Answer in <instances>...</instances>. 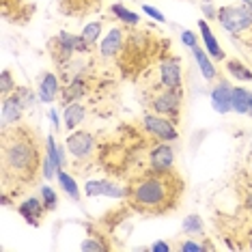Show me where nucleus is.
Returning <instances> with one entry per match:
<instances>
[{"label": "nucleus", "mask_w": 252, "mask_h": 252, "mask_svg": "<svg viewBox=\"0 0 252 252\" xmlns=\"http://www.w3.org/2000/svg\"><path fill=\"white\" fill-rule=\"evenodd\" d=\"M149 166L156 173H170L175 168V149L170 142H159L149 151Z\"/></svg>", "instance_id": "6e6552de"}, {"label": "nucleus", "mask_w": 252, "mask_h": 252, "mask_svg": "<svg viewBox=\"0 0 252 252\" xmlns=\"http://www.w3.org/2000/svg\"><path fill=\"white\" fill-rule=\"evenodd\" d=\"M142 127L149 136H153L159 142H175L179 138V129H177V123L170 121V119L162 117L158 112H149L142 117Z\"/></svg>", "instance_id": "39448f33"}, {"label": "nucleus", "mask_w": 252, "mask_h": 252, "mask_svg": "<svg viewBox=\"0 0 252 252\" xmlns=\"http://www.w3.org/2000/svg\"><path fill=\"white\" fill-rule=\"evenodd\" d=\"M248 117L252 119V99H250V108H248Z\"/></svg>", "instance_id": "e433bc0d"}, {"label": "nucleus", "mask_w": 252, "mask_h": 252, "mask_svg": "<svg viewBox=\"0 0 252 252\" xmlns=\"http://www.w3.org/2000/svg\"><path fill=\"white\" fill-rule=\"evenodd\" d=\"M192 52H194V61H196V65H198L200 76L207 80V82H211V80H216V78H218L216 61L207 54V50L200 48V45H196V48H192Z\"/></svg>", "instance_id": "6ab92c4d"}, {"label": "nucleus", "mask_w": 252, "mask_h": 252, "mask_svg": "<svg viewBox=\"0 0 252 252\" xmlns=\"http://www.w3.org/2000/svg\"><path fill=\"white\" fill-rule=\"evenodd\" d=\"M250 99H252V91L244 89V87H233V95H231L233 112H237V114H248Z\"/></svg>", "instance_id": "412c9836"}, {"label": "nucleus", "mask_w": 252, "mask_h": 252, "mask_svg": "<svg viewBox=\"0 0 252 252\" xmlns=\"http://www.w3.org/2000/svg\"><path fill=\"white\" fill-rule=\"evenodd\" d=\"M87 106L80 104V101H71V104H67L63 108V127L67 131H73L80 127V123H84V119H87Z\"/></svg>", "instance_id": "f3484780"}, {"label": "nucleus", "mask_w": 252, "mask_h": 252, "mask_svg": "<svg viewBox=\"0 0 252 252\" xmlns=\"http://www.w3.org/2000/svg\"><path fill=\"white\" fill-rule=\"evenodd\" d=\"M80 248H82V250H95V252H99V250H108V246L101 244V242H95L93 237H89V239H84V242L80 244Z\"/></svg>", "instance_id": "7c9ffc66"}, {"label": "nucleus", "mask_w": 252, "mask_h": 252, "mask_svg": "<svg viewBox=\"0 0 252 252\" xmlns=\"http://www.w3.org/2000/svg\"><path fill=\"white\" fill-rule=\"evenodd\" d=\"M84 194L91 198L95 196H108V198H127L129 194V186L123 188L114 181H108V179H91L84 183Z\"/></svg>", "instance_id": "1a4fd4ad"}, {"label": "nucleus", "mask_w": 252, "mask_h": 252, "mask_svg": "<svg viewBox=\"0 0 252 252\" xmlns=\"http://www.w3.org/2000/svg\"><path fill=\"white\" fill-rule=\"evenodd\" d=\"M203 13H205V18H207V20H218V9L211 2L203 4Z\"/></svg>", "instance_id": "473e14b6"}, {"label": "nucleus", "mask_w": 252, "mask_h": 252, "mask_svg": "<svg viewBox=\"0 0 252 252\" xmlns=\"http://www.w3.org/2000/svg\"><path fill=\"white\" fill-rule=\"evenodd\" d=\"M48 119L52 121V125H54V129H59L61 127V121H59V114H56V110L54 108H50V112H48Z\"/></svg>", "instance_id": "f704fd0d"}, {"label": "nucleus", "mask_w": 252, "mask_h": 252, "mask_svg": "<svg viewBox=\"0 0 252 252\" xmlns=\"http://www.w3.org/2000/svg\"><path fill=\"white\" fill-rule=\"evenodd\" d=\"M108 11H110L112 18H117L123 26H138V24H140V15L136 13V11L127 9V7H125V4H121V2L110 4V9H108Z\"/></svg>", "instance_id": "aec40b11"}, {"label": "nucleus", "mask_w": 252, "mask_h": 252, "mask_svg": "<svg viewBox=\"0 0 252 252\" xmlns=\"http://www.w3.org/2000/svg\"><path fill=\"white\" fill-rule=\"evenodd\" d=\"M37 95H39V101H43V104L56 101V97L61 95V78L52 71H43L41 76H39Z\"/></svg>", "instance_id": "f8f14e48"}, {"label": "nucleus", "mask_w": 252, "mask_h": 252, "mask_svg": "<svg viewBox=\"0 0 252 252\" xmlns=\"http://www.w3.org/2000/svg\"><path fill=\"white\" fill-rule=\"evenodd\" d=\"M142 13H147L149 18H151V20H156V22H159V24H164V22H166V15H164L159 9L151 7V4H142Z\"/></svg>", "instance_id": "c85d7f7f"}, {"label": "nucleus", "mask_w": 252, "mask_h": 252, "mask_svg": "<svg viewBox=\"0 0 252 252\" xmlns=\"http://www.w3.org/2000/svg\"><path fill=\"white\" fill-rule=\"evenodd\" d=\"M89 93V80L87 76H76L71 78L69 82H65V89L61 91V101H63V108L71 101H78V99H84V95Z\"/></svg>", "instance_id": "2eb2a0df"}, {"label": "nucleus", "mask_w": 252, "mask_h": 252, "mask_svg": "<svg viewBox=\"0 0 252 252\" xmlns=\"http://www.w3.org/2000/svg\"><path fill=\"white\" fill-rule=\"evenodd\" d=\"M183 196V181L175 170L156 173L149 170L129 186L127 203L129 207L145 216H162L173 211Z\"/></svg>", "instance_id": "f03ea898"}, {"label": "nucleus", "mask_w": 252, "mask_h": 252, "mask_svg": "<svg viewBox=\"0 0 252 252\" xmlns=\"http://www.w3.org/2000/svg\"><path fill=\"white\" fill-rule=\"evenodd\" d=\"M198 31H200V39H203V43H205V50H207V54L211 56V59H214L216 63L226 61V54H224V50L220 48V41L216 39L214 31H211L205 20H198Z\"/></svg>", "instance_id": "dca6fc26"}, {"label": "nucleus", "mask_w": 252, "mask_h": 252, "mask_svg": "<svg viewBox=\"0 0 252 252\" xmlns=\"http://www.w3.org/2000/svg\"><path fill=\"white\" fill-rule=\"evenodd\" d=\"M104 0H59V9L63 15L80 18V15H91L101 7Z\"/></svg>", "instance_id": "ddd939ff"}, {"label": "nucleus", "mask_w": 252, "mask_h": 252, "mask_svg": "<svg viewBox=\"0 0 252 252\" xmlns=\"http://www.w3.org/2000/svg\"><path fill=\"white\" fill-rule=\"evenodd\" d=\"M59 186H61V190L67 194V198H71L73 203H80V188H78V183H76V179L67 173L65 168H61L59 170Z\"/></svg>", "instance_id": "4be33fe9"}, {"label": "nucleus", "mask_w": 252, "mask_h": 252, "mask_svg": "<svg viewBox=\"0 0 252 252\" xmlns=\"http://www.w3.org/2000/svg\"><path fill=\"white\" fill-rule=\"evenodd\" d=\"M41 145L35 131L26 125H13V129L2 127L0 140V166H2V186L4 192L13 190L18 196L20 190L37 179L41 170Z\"/></svg>", "instance_id": "f257e3e1"}, {"label": "nucleus", "mask_w": 252, "mask_h": 252, "mask_svg": "<svg viewBox=\"0 0 252 252\" xmlns=\"http://www.w3.org/2000/svg\"><path fill=\"white\" fill-rule=\"evenodd\" d=\"M125 41H127L125 26H112L110 31H108V35L101 39L97 52H99V56H101V59H106V61L119 59V54H121L123 48H125Z\"/></svg>", "instance_id": "0eeeda50"}, {"label": "nucleus", "mask_w": 252, "mask_h": 252, "mask_svg": "<svg viewBox=\"0 0 252 252\" xmlns=\"http://www.w3.org/2000/svg\"><path fill=\"white\" fill-rule=\"evenodd\" d=\"M39 196H41L43 205L48 211H54L56 207H59V194H56V190L52 186H41V190H39Z\"/></svg>", "instance_id": "bb28decb"}, {"label": "nucleus", "mask_w": 252, "mask_h": 252, "mask_svg": "<svg viewBox=\"0 0 252 252\" xmlns=\"http://www.w3.org/2000/svg\"><path fill=\"white\" fill-rule=\"evenodd\" d=\"M65 147L76 162H89L95 153V136L84 129H73L65 138Z\"/></svg>", "instance_id": "423d86ee"}, {"label": "nucleus", "mask_w": 252, "mask_h": 252, "mask_svg": "<svg viewBox=\"0 0 252 252\" xmlns=\"http://www.w3.org/2000/svg\"><path fill=\"white\" fill-rule=\"evenodd\" d=\"M205 248H209V246L198 244V242H192V239H186V242L179 244V250L181 252H198V250H205Z\"/></svg>", "instance_id": "c756f323"}, {"label": "nucleus", "mask_w": 252, "mask_h": 252, "mask_svg": "<svg viewBox=\"0 0 252 252\" xmlns=\"http://www.w3.org/2000/svg\"><path fill=\"white\" fill-rule=\"evenodd\" d=\"M181 228H183V233H188V235H200L203 233V228H205L203 218H200L198 214H190L186 220H183Z\"/></svg>", "instance_id": "a878e982"}, {"label": "nucleus", "mask_w": 252, "mask_h": 252, "mask_svg": "<svg viewBox=\"0 0 252 252\" xmlns=\"http://www.w3.org/2000/svg\"><path fill=\"white\" fill-rule=\"evenodd\" d=\"M231 95H233V84H228L226 80H220V82L211 89V106H214V110L218 114L233 112Z\"/></svg>", "instance_id": "4468645a"}, {"label": "nucleus", "mask_w": 252, "mask_h": 252, "mask_svg": "<svg viewBox=\"0 0 252 252\" xmlns=\"http://www.w3.org/2000/svg\"><path fill=\"white\" fill-rule=\"evenodd\" d=\"M224 67H226L228 76L235 78L237 82H252V71L244 65L242 61H237V59H226V65H224Z\"/></svg>", "instance_id": "5701e85b"}, {"label": "nucleus", "mask_w": 252, "mask_h": 252, "mask_svg": "<svg viewBox=\"0 0 252 252\" xmlns=\"http://www.w3.org/2000/svg\"><path fill=\"white\" fill-rule=\"evenodd\" d=\"M218 22L231 35L252 31V9L246 4H226L218 9Z\"/></svg>", "instance_id": "7ed1b4c3"}, {"label": "nucleus", "mask_w": 252, "mask_h": 252, "mask_svg": "<svg viewBox=\"0 0 252 252\" xmlns=\"http://www.w3.org/2000/svg\"><path fill=\"white\" fill-rule=\"evenodd\" d=\"M149 250H151V252H170V244H166V242H156Z\"/></svg>", "instance_id": "72a5a7b5"}, {"label": "nucleus", "mask_w": 252, "mask_h": 252, "mask_svg": "<svg viewBox=\"0 0 252 252\" xmlns=\"http://www.w3.org/2000/svg\"><path fill=\"white\" fill-rule=\"evenodd\" d=\"M159 87L181 89V63L177 59L159 61Z\"/></svg>", "instance_id": "9b49d317"}, {"label": "nucleus", "mask_w": 252, "mask_h": 252, "mask_svg": "<svg viewBox=\"0 0 252 252\" xmlns=\"http://www.w3.org/2000/svg\"><path fill=\"white\" fill-rule=\"evenodd\" d=\"M15 89H18V84H15L13 73H11L9 69H2V73H0V95L7 97V95L13 93Z\"/></svg>", "instance_id": "cd10ccee"}, {"label": "nucleus", "mask_w": 252, "mask_h": 252, "mask_svg": "<svg viewBox=\"0 0 252 252\" xmlns=\"http://www.w3.org/2000/svg\"><path fill=\"white\" fill-rule=\"evenodd\" d=\"M13 95L18 97V101L22 106H24V110H32V108H35V104H37V97L39 95H35L32 93V89H28V87H18L13 91Z\"/></svg>", "instance_id": "b1692460"}, {"label": "nucleus", "mask_w": 252, "mask_h": 252, "mask_svg": "<svg viewBox=\"0 0 252 252\" xmlns=\"http://www.w3.org/2000/svg\"><path fill=\"white\" fill-rule=\"evenodd\" d=\"M181 41L186 43L190 50H192V48H196V45H198V41H196V35H194L192 31H181Z\"/></svg>", "instance_id": "2f4dec72"}, {"label": "nucleus", "mask_w": 252, "mask_h": 252, "mask_svg": "<svg viewBox=\"0 0 252 252\" xmlns=\"http://www.w3.org/2000/svg\"><path fill=\"white\" fill-rule=\"evenodd\" d=\"M24 106L18 101V97L13 93L2 97V127H9V125H18L22 121V114H24Z\"/></svg>", "instance_id": "a211bd4d"}, {"label": "nucleus", "mask_w": 252, "mask_h": 252, "mask_svg": "<svg viewBox=\"0 0 252 252\" xmlns=\"http://www.w3.org/2000/svg\"><path fill=\"white\" fill-rule=\"evenodd\" d=\"M18 214L26 220V224L39 226L43 220V216L48 214V209H45L41 196H28L18 205Z\"/></svg>", "instance_id": "9d476101"}, {"label": "nucleus", "mask_w": 252, "mask_h": 252, "mask_svg": "<svg viewBox=\"0 0 252 252\" xmlns=\"http://www.w3.org/2000/svg\"><path fill=\"white\" fill-rule=\"evenodd\" d=\"M181 106H183V91L181 89H164L159 93H153L151 97V110L170 119V121L179 123L181 117Z\"/></svg>", "instance_id": "20e7f679"}, {"label": "nucleus", "mask_w": 252, "mask_h": 252, "mask_svg": "<svg viewBox=\"0 0 252 252\" xmlns=\"http://www.w3.org/2000/svg\"><path fill=\"white\" fill-rule=\"evenodd\" d=\"M101 28H104V20H95V22H91V24L84 26L80 35L84 37V41H87V43L95 45L97 39H99V35H101Z\"/></svg>", "instance_id": "393cba45"}, {"label": "nucleus", "mask_w": 252, "mask_h": 252, "mask_svg": "<svg viewBox=\"0 0 252 252\" xmlns=\"http://www.w3.org/2000/svg\"><path fill=\"white\" fill-rule=\"evenodd\" d=\"M242 4H246V7L252 9V0H242Z\"/></svg>", "instance_id": "c9c22d12"}]
</instances>
